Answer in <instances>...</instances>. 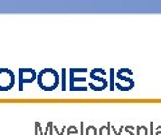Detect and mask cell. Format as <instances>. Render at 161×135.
<instances>
[{
    "instance_id": "cell-1",
    "label": "cell",
    "mask_w": 161,
    "mask_h": 135,
    "mask_svg": "<svg viewBox=\"0 0 161 135\" xmlns=\"http://www.w3.org/2000/svg\"><path fill=\"white\" fill-rule=\"evenodd\" d=\"M39 84L43 88H54L58 84V75L53 70H44L39 74Z\"/></svg>"
},
{
    "instance_id": "cell-2",
    "label": "cell",
    "mask_w": 161,
    "mask_h": 135,
    "mask_svg": "<svg viewBox=\"0 0 161 135\" xmlns=\"http://www.w3.org/2000/svg\"><path fill=\"white\" fill-rule=\"evenodd\" d=\"M14 74L8 70L0 71V88H9L14 86Z\"/></svg>"
}]
</instances>
